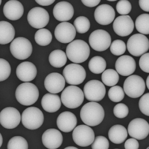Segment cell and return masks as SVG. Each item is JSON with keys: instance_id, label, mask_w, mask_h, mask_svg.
Masks as SVG:
<instances>
[{"instance_id": "6da1fadb", "label": "cell", "mask_w": 149, "mask_h": 149, "mask_svg": "<svg viewBox=\"0 0 149 149\" xmlns=\"http://www.w3.org/2000/svg\"><path fill=\"white\" fill-rule=\"evenodd\" d=\"M104 116L103 107L97 102L86 103L81 109V119L83 123L88 126H97L103 121Z\"/></svg>"}, {"instance_id": "7a4b0ae2", "label": "cell", "mask_w": 149, "mask_h": 149, "mask_svg": "<svg viewBox=\"0 0 149 149\" xmlns=\"http://www.w3.org/2000/svg\"><path fill=\"white\" fill-rule=\"evenodd\" d=\"M90 48L83 40H76L70 42L66 49V55L71 61L80 64L87 60L90 55Z\"/></svg>"}, {"instance_id": "3957f363", "label": "cell", "mask_w": 149, "mask_h": 149, "mask_svg": "<svg viewBox=\"0 0 149 149\" xmlns=\"http://www.w3.org/2000/svg\"><path fill=\"white\" fill-rule=\"evenodd\" d=\"M15 97L17 100L21 104L24 106L31 105L38 100L39 90L33 83L29 82L22 83L17 88Z\"/></svg>"}, {"instance_id": "277c9868", "label": "cell", "mask_w": 149, "mask_h": 149, "mask_svg": "<svg viewBox=\"0 0 149 149\" xmlns=\"http://www.w3.org/2000/svg\"><path fill=\"white\" fill-rule=\"evenodd\" d=\"M61 100L66 108L75 109L82 104L84 100V95L79 87L75 86H70L62 91Z\"/></svg>"}, {"instance_id": "5b68a950", "label": "cell", "mask_w": 149, "mask_h": 149, "mask_svg": "<svg viewBox=\"0 0 149 149\" xmlns=\"http://www.w3.org/2000/svg\"><path fill=\"white\" fill-rule=\"evenodd\" d=\"M22 122L26 128L30 130L39 129L43 125L44 116L40 109L31 107L24 110L21 116Z\"/></svg>"}, {"instance_id": "8992f818", "label": "cell", "mask_w": 149, "mask_h": 149, "mask_svg": "<svg viewBox=\"0 0 149 149\" xmlns=\"http://www.w3.org/2000/svg\"><path fill=\"white\" fill-rule=\"evenodd\" d=\"M123 88L124 92L129 97L139 98L145 91V82L143 79L139 76L130 75L125 81Z\"/></svg>"}, {"instance_id": "52a82bcc", "label": "cell", "mask_w": 149, "mask_h": 149, "mask_svg": "<svg viewBox=\"0 0 149 149\" xmlns=\"http://www.w3.org/2000/svg\"><path fill=\"white\" fill-rule=\"evenodd\" d=\"M33 47L31 42L24 37H19L13 40L10 45V51L16 59L24 60L32 54Z\"/></svg>"}, {"instance_id": "ba28073f", "label": "cell", "mask_w": 149, "mask_h": 149, "mask_svg": "<svg viewBox=\"0 0 149 149\" xmlns=\"http://www.w3.org/2000/svg\"><path fill=\"white\" fill-rule=\"evenodd\" d=\"M63 76L69 84L79 85L84 81L86 72L81 65L72 63L66 65L63 71Z\"/></svg>"}, {"instance_id": "9c48e42d", "label": "cell", "mask_w": 149, "mask_h": 149, "mask_svg": "<svg viewBox=\"0 0 149 149\" xmlns=\"http://www.w3.org/2000/svg\"><path fill=\"white\" fill-rule=\"evenodd\" d=\"M127 47L131 54L139 57L149 50V40L143 34H134L128 40Z\"/></svg>"}, {"instance_id": "30bf717a", "label": "cell", "mask_w": 149, "mask_h": 149, "mask_svg": "<svg viewBox=\"0 0 149 149\" xmlns=\"http://www.w3.org/2000/svg\"><path fill=\"white\" fill-rule=\"evenodd\" d=\"M105 86L104 83L97 80H92L85 85L83 93L86 100L91 102H99L105 96Z\"/></svg>"}, {"instance_id": "8fae6325", "label": "cell", "mask_w": 149, "mask_h": 149, "mask_svg": "<svg viewBox=\"0 0 149 149\" xmlns=\"http://www.w3.org/2000/svg\"><path fill=\"white\" fill-rule=\"evenodd\" d=\"M73 140L77 145L81 147L89 146L95 139L93 130L87 125H81L74 129L72 134Z\"/></svg>"}, {"instance_id": "7c38bea8", "label": "cell", "mask_w": 149, "mask_h": 149, "mask_svg": "<svg viewBox=\"0 0 149 149\" xmlns=\"http://www.w3.org/2000/svg\"><path fill=\"white\" fill-rule=\"evenodd\" d=\"M111 39L108 32L99 29L92 32L89 36V42L94 50L103 52L108 49L111 44Z\"/></svg>"}, {"instance_id": "4fadbf2b", "label": "cell", "mask_w": 149, "mask_h": 149, "mask_svg": "<svg viewBox=\"0 0 149 149\" xmlns=\"http://www.w3.org/2000/svg\"><path fill=\"white\" fill-rule=\"evenodd\" d=\"M49 19L48 12L42 7L32 8L27 15V21L29 24L36 29L45 27L49 23Z\"/></svg>"}, {"instance_id": "5bb4252c", "label": "cell", "mask_w": 149, "mask_h": 149, "mask_svg": "<svg viewBox=\"0 0 149 149\" xmlns=\"http://www.w3.org/2000/svg\"><path fill=\"white\" fill-rule=\"evenodd\" d=\"M21 116L19 111L13 107H7L0 112V124L4 128L13 129L20 123Z\"/></svg>"}, {"instance_id": "9a60e30c", "label": "cell", "mask_w": 149, "mask_h": 149, "mask_svg": "<svg viewBox=\"0 0 149 149\" xmlns=\"http://www.w3.org/2000/svg\"><path fill=\"white\" fill-rule=\"evenodd\" d=\"M128 131L132 138L139 140L144 139L149 135V123L142 118H135L129 123Z\"/></svg>"}, {"instance_id": "2e32d148", "label": "cell", "mask_w": 149, "mask_h": 149, "mask_svg": "<svg viewBox=\"0 0 149 149\" xmlns=\"http://www.w3.org/2000/svg\"><path fill=\"white\" fill-rule=\"evenodd\" d=\"M113 30L119 36L125 37L134 31V24L129 15H124L116 17L113 23Z\"/></svg>"}, {"instance_id": "e0dca14e", "label": "cell", "mask_w": 149, "mask_h": 149, "mask_svg": "<svg viewBox=\"0 0 149 149\" xmlns=\"http://www.w3.org/2000/svg\"><path fill=\"white\" fill-rule=\"evenodd\" d=\"M56 39L63 44L70 43L74 39L76 31L74 26L69 22H62L56 26L54 31Z\"/></svg>"}, {"instance_id": "ac0fdd59", "label": "cell", "mask_w": 149, "mask_h": 149, "mask_svg": "<svg viewBox=\"0 0 149 149\" xmlns=\"http://www.w3.org/2000/svg\"><path fill=\"white\" fill-rule=\"evenodd\" d=\"M114 9L108 4L100 5L95 10L94 17L97 23L102 25H108L114 20Z\"/></svg>"}, {"instance_id": "d6986e66", "label": "cell", "mask_w": 149, "mask_h": 149, "mask_svg": "<svg viewBox=\"0 0 149 149\" xmlns=\"http://www.w3.org/2000/svg\"><path fill=\"white\" fill-rule=\"evenodd\" d=\"M44 85L47 91L52 94H57L65 88V80L64 77L59 73H51L46 77Z\"/></svg>"}, {"instance_id": "ffe728a7", "label": "cell", "mask_w": 149, "mask_h": 149, "mask_svg": "<svg viewBox=\"0 0 149 149\" xmlns=\"http://www.w3.org/2000/svg\"><path fill=\"white\" fill-rule=\"evenodd\" d=\"M116 71L123 76L132 74L136 69L134 59L129 55H123L118 58L115 64Z\"/></svg>"}, {"instance_id": "44dd1931", "label": "cell", "mask_w": 149, "mask_h": 149, "mask_svg": "<svg viewBox=\"0 0 149 149\" xmlns=\"http://www.w3.org/2000/svg\"><path fill=\"white\" fill-rule=\"evenodd\" d=\"M42 140L43 145L46 148L49 149H57L62 144L63 136L58 130L50 129L44 132Z\"/></svg>"}, {"instance_id": "7402d4cb", "label": "cell", "mask_w": 149, "mask_h": 149, "mask_svg": "<svg viewBox=\"0 0 149 149\" xmlns=\"http://www.w3.org/2000/svg\"><path fill=\"white\" fill-rule=\"evenodd\" d=\"M16 72L17 76L20 80L23 82H30L36 77L37 70L34 64L25 61L17 66Z\"/></svg>"}, {"instance_id": "603a6c76", "label": "cell", "mask_w": 149, "mask_h": 149, "mask_svg": "<svg viewBox=\"0 0 149 149\" xmlns=\"http://www.w3.org/2000/svg\"><path fill=\"white\" fill-rule=\"evenodd\" d=\"M53 14L55 18L60 22H66L71 19L74 15V9L67 1H61L54 6Z\"/></svg>"}, {"instance_id": "cb8c5ba5", "label": "cell", "mask_w": 149, "mask_h": 149, "mask_svg": "<svg viewBox=\"0 0 149 149\" xmlns=\"http://www.w3.org/2000/svg\"><path fill=\"white\" fill-rule=\"evenodd\" d=\"M56 124L58 129L62 132L69 133L75 128L77 125V119L72 112L64 111L57 117Z\"/></svg>"}, {"instance_id": "d4e9b609", "label": "cell", "mask_w": 149, "mask_h": 149, "mask_svg": "<svg viewBox=\"0 0 149 149\" xmlns=\"http://www.w3.org/2000/svg\"><path fill=\"white\" fill-rule=\"evenodd\" d=\"M3 13L7 19L12 21L19 19L24 13V7L17 0H10L3 7Z\"/></svg>"}, {"instance_id": "484cf974", "label": "cell", "mask_w": 149, "mask_h": 149, "mask_svg": "<svg viewBox=\"0 0 149 149\" xmlns=\"http://www.w3.org/2000/svg\"><path fill=\"white\" fill-rule=\"evenodd\" d=\"M41 105L47 112L54 113L59 110L61 107V100L56 94L47 93L42 99Z\"/></svg>"}, {"instance_id": "4316f807", "label": "cell", "mask_w": 149, "mask_h": 149, "mask_svg": "<svg viewBox=\"0 0 149 149\" xmlns=\"http://www.w3.org/2000/svg\"><path fill=\"white\" fill-rule=\"evenodd\" d=\"M108 135L109 139L113 143L120 144L126 140L128 137V132L123 125H116L110 128Z\"/></svg>"}, {"instance_id": "83f0119b", "label": "cell", "mask_w": 149, "mask_h": 149, "mask_svg": "<svg viewBox=\"0 0 149 149\" xmlns=\"http://www.w3.org/2000/svg\"><path fill=\"white\" fill-rule=\"evenodd\" d=\"M15 31L13 25L5 21H0V45L10 43L14 40Z\"/></svg>"}, {"instance_id": "f1b7e54d", "label": "cell", "mask_w": 149, "mask_h": 149, "mask_svg": "<svg viewBox=\"0 0 149 149\" xmlns=\"http://www.w3.org/2000/svg\"><path fill=\"white\" fill-rule=\"evenodd\" d=\"M49 60L52 66L55 68H60L66 64L67 57L63 51L55 50L51 52Z\"/></svg>"}, {"instance_id": "f546056e", "label": "cell", "mask_w": 149, "mask_h": 149, "mask_svg": "<svg viewBox=\"0 0 149 149\" xmlns=\"http://www.w3.org/2000/svg\"><path fill=\"white\" fill-rule=\"evenodd\" d=\"M107 64L104 59L100 56H95L91 58L89 63L88 67L92 73L100 74L103 73L106 68Z\"/></svg>"}, {"instance_id": "4dcf8cb0", "label": "cell", "mask_w": 149, "mask_h": 149, "mask_svg": "<svg viewBox=\"0 0 149 149\" xmlns=\"http://www.w3.org/2000/svg\"><path fill=\"white\" fill-rule=\"evenodd\" d=\"M52 36L51 32L47 29L41 28L35 34V40L36 44L41 46H46L51 43Z\"/></svg>"}, {"instance_id": "1f68e13d", "label": "cell", "mask_w": 149, "mask_h": 149, "mask_svg": "<svg viewBox=\"0 0 149 149\" xmlns=\"http://www.w3.org/2000/svg\"><path fill=\"white\" fill-rule=\"evenodd\" d=\"M118 73L113 69H108L104 71L102 74L103 83L107 86H112L117 84L119 80Z\"/></svg>"}, {"instance_id": "d6a6232c", "label": "cell", "mask_w": 149, "mask_h": 149, "mask_svg": "<svg viewBox=\"0 0 149 149\" xmlns=\"http://www.w3.org/2000/svg\"><path fill=\"white\" fill-rule=\"evenodd\" d=\"M136 30L143 35L149 34V15L143 14L140 15L135 21Z\"/></svg>"}, {"instance_id": "836d02e7", "label": "cell", "mask_w": 149, "mask_h": 149, "mask_svg": "<svg viewBox=\"0 0 149 149\" xmlns=\"http://www.w3.org/2000/svg\"><path fill=\"white\" fill-rule=\"evenodd\" d=\"M74 26L77 33L84 34L87 32L90 28V22L86 17L79 16L75 19Z\"/></svg>"}, {"instance_id": "e575fe53", "label": "cell", "mask_w": 149, "mask_h": 149, "mask_svg": "<svg viewBox=\"0 0 149 149\" xmlns=\"http://www.w3.org/2000/svg\"><path fill=\"white\" fill-rule=\"evenodd\" d=\"M7 149H28V143L22 136H14L9 140L7 144Z\"/></svg>"}, {"instance_id": "d590c367", "label": "cell", "mask_w": 149, "mask_h": 149, "mask_svg": "<svg viewBox=\"0 0 149 149\" xmlns=\"http://www.w3.org/2000/svg\"><path fill=\"white\" fill-rule=\"evenodd\" d=\"M125 94L124 90L121 86H114L110 88L108 96L110 100L113 102L118 103L124 99Z\"/></svg>"}, {"instance_id": "8d00e7d4", "label": "cell", "mask_w": 149, "mask_h": 149, "mask_svg": "<svg viewBox=\"0 0 149 149\" xmlns=\"http://www.w3.org/2000/svg\"><path fill=\"white\" fill-rule=\"evenodd\" d=\"M110 46L111 52L114 55L117 56L122 55L126 51V44L121 40H116L113 41Z\"/></svg>"}, {"instance_id": "74e56055", "label": "cell", "mask_w": 149, "mask_h": 149, "mask_svg": "<svg viewBox=\"0 0 149 149\" xmlns=\"http://www.w3.org/2000/svg\"><path fill=\"white\" fill-rule=\"evenodd\" d=\"M11 69L9 62L3 58H0V81L7 79L11 74Z\"/></svg>"}, {"instance_id": "f35d334b", "label": "cell", "mask_w": 149, "mask_h": 149, "mask_svg": "<svg viewBox=\"0 0 149 149\" xmlns=\"http://www.w3.org/2000/svg\"><path fill=\"white\" fill-rule=\"evenodd\" d=\"M91 145L92 149H109V141L102 136H96Z\"/></svg>"}, {"instance_id": "ab89813d", "label": "cell", "mask_w": 149, "mask_h": 149, "mask_svg": "<svg viewBox=\"0 0 149 149\" xmlns=\"http://www.w3.org/2000/svg\"><path fill=\"white\" fill-rule=\"evenodd\" d=\"M117 12L121 15H127L132 10V5L128 0H120L116 6Z\"/></svg>"}, {"instance_id": "60d3db41", "label": "cell", "mask_w": 149, "mask_h": 149, "mask_svg": "<svg viewBox=\"0 0 149 149\" xmlns=\"http://www.w3.org/2000/svg\"><path fill=\"white\" fill-rule=\"evenodd\" d=\"M129 108L123 103H119L113 109L114 114L117 118L123 119L126 117L129 114Z\"/></svg>"}, {"instance_id": "b9f144b4", "label": "cell", "mask_w": 149, "mask_h": 149, "mask_svg": "<svg viewBox=\"0 0 149 149\" xmlns=\"http://www.w3.org/2000/svg\"><path fill=\"white\" fill-rule=\"evenodd\" d=\"M139 107L141 111L143 114L149 116V93L144 94L140 98Z\"/></svg>"}, {"instance_id": "7bdbcfd3", "label": "cell", "mask_w": 149, "mask_h": 149, "mask_svg": "<svg viewBox=\"0 0 149 149\" xmlns=\"http://www.w3.org/2000/svg\"><path fill=\"white\" fill-rule=\"evenodd\" d=\"M139 64L141 69L143 72L149 73V53H145L141 55Z\"/></svg>"}, {"instance_id": "ee69618b", "label": "cell", "mask_w": 149, "mask_h": 149, "mask_svg": "<svg viewBox=\"0 0 149 149\" xmlns=\"http://www.w3.org/2000/svg\"><path fill=\"white\" fill-rule=\"evenodd\" d=\"M125 149H138L139 148V144L136 139H130L125 142Z\"/></svg>"}, {"instance_id": "f6af8a7d", "label": "cell", "mask_w": 149, "mask_h": 149, "mask_svg": "<svg viewBox=\"0 0 149 149\" xmlns=\"http://www.w3.org/2000/svg\"><path fill=\"white\" fill-rule=\"evenodd\" d=\"M83 5L88 7H94L97 6L101 0H81Z\"/></svg>"}, {"instance_id": "bcb514c9", "label": "cell", "mask_w": 149, "mask_h": 149, "mask_svg": "<svg viewBox=\"0 0 149 149\" xmlns=\"http://www.w3.org/2000/svg\"><path fill=\"white\" fill-rule=\"evenodd\" d=\"M140 7L145 12H149V0H139Z\"/></svg>"}, {"instance_id": "7dc6e473", "label": "cell", "mask_w": 149, "mask_h": 149, "mask_svg": "<svg viewBox=\"0 0 149 149\" xmlns=\"http://www.w3.org/2000/svg\"><path fill=\"white\" fill-rule=\"evenodd\" d=\"M56 0H35L37 4L42 6H49L52 5Z\"/></svg>"}, {"instance_id": "c3c4849f", "label": "cell", "mask_w": 149, "mask_h": 149, "mask_svg": "<svg viewBox=\"0 0 149 149\" xmlns=\"http://www.w3.org/2000/svg\"><path fill=\"white\" fill-rule=\"evenodd\" d=\"M2 142H3V138H2L1 134L0 133V148L2 146Z\"/></svg>"}, {"instance_id": "681fc988", "label": "cell", "mask_w": 149, "mask_h": 149, "mask_svg": "<svg viewBox=\"0 0 149 149\" xmlns=\"http://www.w3.org/2000/svg\"><path fill=\"white\" fill-rule=\"evenodd\" d=\"M149 76H148L147 77V79H146V86H147V88H148V90L149 89Z\"/></svg>"}, {"instance_id": "f907efd6", "label": "cell", "mask_w": 149, "mask_h": 149, "mask_svg": "<svg viewBox=\"0 0 149 149\" xmlns=\"http://www.w3.org/2000/svg\"><path fill=\"white\" fill-rule=\"evenodd\" d=\"M77 149L76 147H74V146H69V147H66L65 148V149Z\"/></svg>"}, {"instance_id": "816d5d0a", "label": "cell", "mask_w": 149, "mask_h": 149, "mask_svg": "<svg viewBox=\"0 0 149 149\" xmlns=\"http://www.w3.org/2000/svg\"><path fill=\"white\" fill-rule=\"evenodd\" d=\"M107 1H117V0H107Z\"/></svg>"}, {"instance_id": "f5cc1de1", "label": "cell", "mask_w": 149, "mask_h": 149, "mask_svg": "<svg viewBox=\"0 0 149 149\" xmlns=\"http://www.w3.org/2000/svg\"><path fill=\"white\" fill-rule=\"evenodd\" d=\"M1 1H2V0H0V6H1Z\"/></svg>"}]
</instances>
